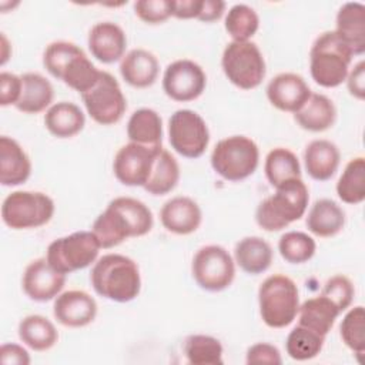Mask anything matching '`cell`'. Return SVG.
<instances>
[{"mask_svg":"<svg viewBox=\"0 0 365 365\" xmlns=\"http://www.w3.org/2000/svg\"><path fill=\"white\" fill-rule=\"evenodd\" d=\"M21 94V76L14 73H0V106H16Z\"/></svg>","mask_w":365,"mask_h":365,"instance_id":"44","label":"cell"},{"mask_svg":"<svg viewBox=\"0 0 365 365\" xmlns=\"http://www.w3.org/2000/svg\"><path fill=\"white\" fill-rule=\"evenodd\" d=\"M180 180V165L170 151L161 145L155 150L154 160L144 190L151 195H165L171 192Z\"/></svg>","mask_w":365,"mask_h":365,"instance_id":"27","label":"cell"},{"mask_svg":"<svg viewBox=\"0 0 365 365\" xmlns=\"http://www.w3.org/2000/svg\"><path fill=\"white\" fill-rule=\"evenodd\" d=\"M207 86V76L200 64L188 58L170 63L163 76V90L174 101L197 100Z\"/></svg>","mask_w":365,"mask_h":365,"instance_id":"14","label":"cell"},{"mask_svg":"<svg viewBox=\"0 0 365 365\" xmlns=\"http://www.w3.org/2000/svg\"><path fill=\"white\" fill-rule=\"evenodd\" d=\"M31 174V161L24 148L11 137H0V182L14 187L26 182Z\"/></svg>","mask_w":365,"mask_h":365,"instance_id":"22","label":"cell"},{"mask_svg":"<svg viewBox=\"0 0 365 365\" xmlns=\"http://www.w3.org/2000/svg\"><path fill=\"white\" fill-rule=\"evenodd\" d=\"M0 361L3 365H29L30 355L27 349L19 344H3L0 346Z\"/></svg>","mask_w":365,"mask_h":365,"instance_id":"46","label":"cell"},{"mask_svg":"<svg viewBox=\"0 0 365 365\" xmlns=\"http://www.w3.org/2000/svg\"><path fill=\"white\" fill-rule=\"evenodd\" d=\"M334 31L354 56H362L365 51V6L359 1L342 4L336 13Z\"/></svg>","mask_w":365,"mask_h":365,"instance_id":"21","label":"cell"},{"mask_svg":"<svg viewBox=\"0 0 365 365\" xmlns=\"http://www.w3.org/2000/svg\"><path fill=\"white\" fill-rule=\"evenodd\" d=\"M336 194L345 204L356 205L365 200V158L355 157L345 165L338 182Z\"/></svg>","mask_w":365,"mask_h":365,"instance_id":"35","label":"cell"},{"mask_svg":"<svg viewBox=\"0 0 365 365\" xmlns=\"http://www.w3.org/2000/svg\"><path fill=\"white\" fill-rule=\"evenodd\" d=\"M222 352L221 342L211 335L192 334L184 341L185 358L192 365H221Z\"/></svg>","mask_w":365,"mask_h":365,"instance_id":"36","label":"cell"},{"mask_svg":"<svg viewBox=\"0 0 365 365\" xmlns=\"http://www.w3.org/2000/svg\"><path fill=\"white\" fill-rule=\"evenodd\" d=\"M168 140L180 155L198 158L208 147L210 130L198 113L181 108L174 111L168 120Z\"/></svg>","mask_w":365,"mask_h":365,"instance_id":"13","label":"cell"},{"mask_svg":"<svg viewBox=\"0 0 365 365\" xmlns=\"http://www.w3.org/2000/svg\"><path fill=\"white\" fill-rule=\"evenodd\" d=\"M127 137L130 143L158 147L163 140V121L160 114L153 108L135 110L127 123Z\"/></svg>","mask_w":365,"mask_h":365,"instance_id":"32","label":"cell"},{"mask_svg":"<svg viewBox=\"0 0 365 365\" xmlns=\"http://www.w3.org/2000/svg\"><path fill=\"white\" fill-rule=\"evenodd\" d=\"M1 66L6 64L7 58H9V54H7V48H9V43H7V38L4 34H1Z\"/></svg>","mask_w":365,"mask_h":365,"instance_id":"49","label":"cell"},{"mask_svg":"<svg viewBox=\"0 0 365 365\" xmlns=\"http://www.w3.org/2000/svg\"><path fill=\"white\" fill-rule=\"evenodd\" d=\"M100 250L93 231H76L50 242L46 258L54 269L67 275L96 262Z\"/></svg>","mask_w":365,"mask_h":365,"instance_id":"10","label":"cell"},{"mask_svg":"<svg viewBox=\"0 0 365 365\" xmlns=\"http://www.w3.org/2000/svg\"><path fill=\"white\" fill-rule=\"evenodd\" d=\"M264 171L272 187H278L289 180L301 178V165L297 155L284 147H277L267 154Z\"/></svg>","mask_w":365,"mask_h":365,"instance_id":"34","label":"cell"},{"mask_svg":"<svg viewBox=\"0 0 365 365\" xmlns=\"http://www.w3.org/2000/svg\"><path fill=\"white\" fill-rule=\"evenodd\" d=\"M258 305L259 315L267 327H288L299 309L297 284L282 274L269 275L258 288Z\"/></svg>","mask_w":365,"mask_h":365,"instance_id":"6","label":"cell"},{"mask_svg":"<svg viewBox=\"0 0 365 365\" xmlns=\"http://www.w3.org/2000/svg\"><path fill=\"white\" fill-rule=\"evenodd\" d=\"M321 294L329 298L335 304V307L342 312L351 307L355 289L352 281L348 277L338 274L331 277L325 282Z\"/></svg>","mask_w":365,"mask_h":365,"instance_id":"41","label":"cell"},{"mask_svg":"<svg viewBox=\"0 0 365 365\" xmlns=\"http://www.w3.org/2000/svg\"><path fill=\"white\" fill-rule=\"evenodd\" d=\"M339 334L342 342L362 362L361 356L365 354V311L362 305L354 307L345 314L339 325Z\"/></svg>","mask_w":365,"mask_h":365,"instance_id":"40","label":"cell"},{"mask_svg":"<svg viewBox=\"0 0 365 365\" xmlns=\"http://www.w3.org/2000/svg\"><path fill=\"white\" fill-rule=\"evenodd\" d=\"M90 281L100 297L121 304L137 298L141 289L138 265L121 254H106L98 258L91 268Z\"/></svg>","mask_w":365,"mask_h":365,"instance_id":"2","label":"cell"},{"mask_svg":"<svg viewBox=\"0 0 365 365\" xmlns=\"http://www.w3.org/2000/svg\"><path fill=\"white\" fill-rule=\"evenodd\" d=\"M87 43L93 57L104 64H111L124 57L127 37L118 24L100 21L90 29Z\"/></svg>","mask_w":365,"mask_h":365,"instance_id":"19","label":"cell"},{"mask_svg":"<svg viewBox=\"0 0 365 365\" xmlns=\"http://www.w3.org/2000/svg\"><path fill=\"white\" fill-rule=\"evenodd\" d=\"M259 163V150L245 135H230L220 140L211 153L212 170L227 181H241L252 175Z\"/></svg>","mask_w":365,"mask_h":365,"instance_id":"7","label":"cell"},{"mask_svg":"<svg viewBox=\"0 0 365 365\" xmlns=\"http://www.w3.org/2000/svg\"><path fill=\"white\" fill-rule=\"evenodd\" d=\"M339 314L341 311L335 307V304L325 295L319 294L318 297L309 298L302 302L297 315L299 325L322 336H327Z\"/></svg>","mask_w":365,"mask_h":365,"instance_id":"26","label":"cell"},{"mask_svg":"<svg viewBox=\"0 0 365 365\" xmlns=\"http://www.w3.org/2000/svg\"><path fill=\"white\" fill-rule=\"evenodd\" d=\"M272 248L261 237H245L235 244L234 261L247 274L258 275L265 272L272 262Z\"/></svg>","mask_w":365,"mask_h":365,"instance_id":"28","label":"cell"},{"mask_svg":"<svg viewBox=\"0 0 365 365\" xmlns=\"http://www.w3.org/2000/svg\"><path fill=\"white\" fill-rule=\"evenodd\" d=\"M345 81H346L349 94L356 100L362 101L365 98V61L364 60L358 61L354 66V68L348 73Z\"/></svg>","mask_w":365,"mask_h":365,"instance_id":"45","label":"cell"},{"mask_svg":"<svg viewBox=\"0 0 365 365\" xmlns=\"http://www.w3.org/2000/svg\"><path fill=\"white\" fill-rule=\"evenodd\" d=\"M311 88L302 76L281 73L267 86V98L278 110L297 113L309 98Z\"/></svg>","mask_w":365,"mask_h":365,"instance_id":"18","label":"cell"},{"mask_svg":"<svg viewBox=\"0 0 365 365\" xmlns=\"http://www.w3.org/2000/svg\"><path fill=\"white\" fill-rule=\"evenodd\" d=\"M221 67L225 77L241 90L257 88L267 73L261 50L252 41H231L222 51Z\"/></svg>","mask_w":365,"mask_h":365,"instance_id":"9","label":"cell"},{"mask_svg":"<svg viewBox=\"0 0 365 365\" xmlns=\"http://www.w3.org/2000/svg\"><path fill=\"white\" fill-rule=\"evenodd\" d=\"M315 250V240L302 231H288L282 234L278 241V251L289 264H304L309 261Z\"/></svg>","mask_w":365,"mask_h":365,"instance_id":"39","label":"cell"},{"mask_svg":"<svg viewBox=\"0 0 365 365\" xmlns=\"http://www.w3.org/2000/svg\"><path fill=\"white\" fill-rule=\"evenodd\" d=\"M120 73L131 87L147 88L155 83L160 73V63L151 51L134 48L121 58Z\"/></svg>","mask_w":365,"mask_h":365,"instance_id":"23","label":"cell"},{"mask_svg":"<svg viewBox=\"0 0 365 365\" xmlns=\"http://www.w3.org/2000/svg\"><path fill=\"white\" fill-rule=\"evenodd\" d=\"M53 315L64 327L81 328L91 324L97 315V302L86 291L70 289L54 298Z\"/></svg>","mask_w":365,"mask_h":365,"instance_id":"17","label":"cell"},{"mask_svg":"<svg viewBox=\"0 0 365 365\" xmlns=\"http://www.w3.org/2000/svg\"><path fill=\"white\" fill-rule=\"evenodd\" d=\"M224 26L232 41H248L258 31L259 17L252 7L240 3L227 11Z\"/></svg>","mask_w":365,"mask_h":365,"instance_id":"38","label":"cell"},{"mask_svg":"<svg viewBox=\"0 0 365 365\" xmlns=\"http://www.w3.org/2000/svg\"><path fill=\"white\" fill-rule=\"evenodd\" d=\"M151 210L133 197H117L94 220L91 231L101 248L120 245L131 237H143L153 228Z\"/></svg>","mask_w":365,"mask_h":365,"instance_id":"1","label":"cell"},{"mask_svg":"<svg viewBox=\"0 0 365 365\" xmlns=\"http://www.w3.org/2000/svg\"><path fill=\"white\" fill-rule=\"evenodd\" d=\"M81 98L88 115L101 125L118 123L127 110V100L118 81L107 71H100L98 80L81 94Z\"/></svg>","mask_w":365,"mask_h":365,"instance_id":"12","label":"cell"},{"mask_svg":"<svg viewBox=\"0 0 365 365\" xmlns=\"http://www.w3.org/2000/svg\"><path fill=\"white\" fill-rule=\"evenodd\" d=\"M352 51L349 47L332 31L319 34L309 51V71L312 80L325 88L341 86L352 63Z\"/></svg>","mask_w":365,"mask_h":365,"instance_id":"5","label":"cell"},{"mask_svg":"<svg viewBox=\"0 0 365 365\" xmlns=\"http://www.w3.org/2000/svg\"><path fill=\"white\" fill-rule=\"evenodd\" d=\"M173 0H138L134 3L135 16L148 23L160 24L171 17Z\"/></svg>","mask_w":365,"mask_h":365,"instance_id":"42","label":"cell"},{"mask_svg":"<svg viewBox=\"0 0 365 365\" xmlns=\"http://www.w3.org/2000/svg\"><path fill=\"white\" fill-rule=\"evenodd\" d=\"M308 201L309 194L305 182L301 178L289 180L275 187V192L259 202L255 221L268 232L281 231L304 217Z\"/></svg>","mask_w":365,"mask_h":365,"instance_id":"4","label":"cell"},{"mask_svg":"<svg viewBox=\"0 0 365 365\" xmlns=\"http://www.w3.org/2000/svg\"><path fill=\"white\" fill-rule=\"evenodd\" d=\"M54 97L51 83L38 73H24L21 76V94L14 106L26 114H38L50 107Z\"/></svg>","mask_w":365,"mask_h":365,"instance_id":"30","label":"cell"},{"mask_svg":"<svg viewBox=\"0 0 365 365\" xmlns=\"http://www.w3.org/2000/svg\"><path fill=\"white\" fill-rule=\"evenodd\" d=\"M325 342V336L302 327L297 325L287 336L285 349L289 358L295 361H308L315 358Z\"/></svg>","mask_w":365,"mask_h":365,"instance_id":"37","label":"cell"},{"mask_svg":"<svg viewBox=\"0 0 365 365\" xmlns=\"http://www.w3.org/2000/svg\"><path fill=\"white\" fill-rule=\"evenodd\" d=\"M17 331L20 341L38 352L53 348L58 341V332L54 324L38 314L24 317L20 321Z\"/></svg>","mask_w":365,"mask_h":365,"instance_id":"33","label":"cell"},{"mask_svg":"<svg viewBox=\"0 0 365 365\" xmlns=\"http://www.w3.org/2000/svg\"><path fill=\"white\" fill-rule=\"evenodd\" d=\"M298 125L307 131L321 133L331 128L336 120V108L331 98L311 93L307 103L294 114Z\"/></svg>","mask_w":365,"mask_h":365,"instance_id":"29","label":"cell"},{"mask_svg":"<svg viewBox=\"0 0 365 365\" xmlns=\"http://www.w3.org/2000/svg\"><path fill=\"white\" fill-rule=\"evenodd\" d=\"M225 11V1L221 0H201L200 13L197 20L204 23H212L222 17Z\"/></svg>","mask_w":365,"mask_h":365,"instance_id":"48","label":"cell"},{"mask_svg":"<svg viewBox=\"0 0 365 365\" xmlns=\"http://www.w3.org/2000/svg\"><path fill=\"white\" fill-rule=\"evenodd\" d=\"M191 274L197 285L210 292L228 288L235 277V261L221 245L201 247L191 262Z\"/></svg>","mask_w":365,"mask_h":365,"instance_id":"11","label":"cell"},{"mask_svg":"<svg viewBox=\"0 0 365 365\" xmlns=\"http://www.w3.org/2000/svg\"><path fill=\"white\" fill-rule=\"evenodd\" d=\"M345 225V212L338 202L329 198L317 200L307 217L309 232L317 237L328 238L336 235Z\"/></svg>","mask_w":365,"mask_h":365,"instance_id":"31","label":"cell"},{"mask_svg":"<svg viewBox=\"0 0 365 365\" xmlns=\"http://www.w3.org/2000/svg\"><path fill=\"white\" fill-rule=\"evenodd\" d=\"M200 6L201 0H173L171 16L181 20L197 19L200 13Z\"/></svg>","mask_w":365,"mask_h":365,"instance_id":"47","label":"cell"},{"mask_svg":"<svg viewBox=\"0 0 365 365\" xmlns=\"http://www.w3.org/2000/svg\"><path fill=\"white\" fill-rule=\"evenodd\" d=\"M163 227L177 235H188L198 230L202 221L200 205L190 197L177 195L164 202L160 211Z\"/></svg>","mask_w":365,"mask_h":365,"instance_id":"20","label":"cell"},{"mask_svg":"<svg viewBox=\"0 0 365 365\" xmlns=\"http://www.w3.org/2000/svg\"><path fill=\"white\" fill-rule=\"evenodd\" d=\"M341 153L329 140H312L304 150V164L308 175L317 181L329 180L338 170Z\"/></svg>","mask_w":365,"mask_h":365,"instance_id":"24","label":"cell"},{"mask_svg":"<svg viewBox=\"0 0 365 365\" xmlns=\"http://www.w3.org/2000/svg\"><path fill=\"white\" fill-rule=\"evenodd\" d=\"M44 125L57 138H70L86 125V115L71 101H58L50 106L44 114Z\"/></svg>","mask_w":365,"mask_h":365,"instance_id":"25","label":"cell"},{"mask_svg":"<svg viewBox=\"0 0 365 365\" xmlns=\"http://www.w3.org/2000/svg\"><path fill=\"white\" fill-rule=\"evenodd\" d=\"M158 147H147L135 143L123 145L115 153L113 161L115 178L127 187H144Z\"/></svg>","mask_w":365,"mask_h":365,"instance_id":"15","label":"cell"},{"mask_svg":"<svg viewBox=\"0 0 365 365\" xmlns=\"http://www.w3.org/2000/svg\"><path fill=\"white\" fill-rule=\"evenodd\" d=\"M54 201L40 191H13L1 204V220L11 230L46 225L54 215Z\"/></svg>","mask_w":365,"mask_h":365,"instance_id":"8","label":"cell"},{"mask_svg":"<svg viewBox=\"0 0 365 365\" xmlns=\"http://www.w3.org/2000/svg\"><path fill=\"white\" fill-rule=\"evenodd\" d=\"M64 274L54 269L47 258H37L31 261L21 278V287L24 294L37 302H46L54 299L64 288Z\"/></svg>","mask_w":365,"mask_h":365,"instance_id":"16","label":"cell"},{"mask_svg":"<svg viewBox=\"0 0 365 365\" xmlns=\"http://www.w3.org/2000/svg\"><path fill=\"white\" fill-rule=\"evenodd\" d=\"M46 70L70 88L83 94L98 80L100 71L87 54L71 41H53L43 53Z\"/></svg>","mask_w":365,"mask_h":365,"instance_id":"3","label":"cell"},{"mask_svg":"<svg viewBox=\"0 0 365 365\" xmlns=\"http://www.w3.org/2000/svg\"><path fill=\"white\" fill-rule=\"evenodd\" d=\"M245 362L248 365H257V364H268V365H279L282 364L281 352L277 346L268 342H258L251 345L247 349Z\"/></svg>","mask_w":365,"mask_h":365,"instance_id":"43","label":"cell"}]
</instances>
